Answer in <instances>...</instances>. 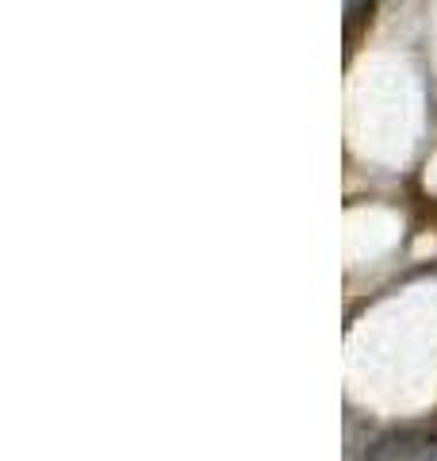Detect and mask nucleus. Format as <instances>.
<instances>
[]
</instances>
